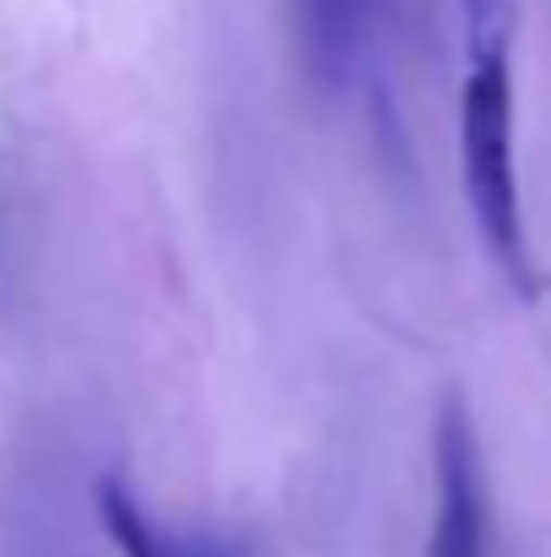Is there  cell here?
Instances as JSON below:
<instances>
[{"label":"cell","mask_w":551,"mask_h":557,"mask_svg":"<svg viewBox=\"0 0 551 557\" xmlns=\"http://www.w3.org/2000/svg\"><path fill=\"white\" fill-rule=\"evenodd\" d=\"M433 466H438V515L427 557H487L492 547V515H487V476H481V449L471 411L449 395L433 428Z\"/></svg>","instance_id":"cell-2"},{"label":"cell","mask_w":551,"mask_h":557,"mask_svg":"<svg viewBox=\"0 0 551 557\" xmlns=\"http://www.w3.org/2000/svg\"><path fill=\"white\" fill-rule=\"evenodd\" d=\"M514 33V0H465V44L476 54H509Z\"/></svg>","instance_id":"cell-4"},{"label":"cell","mask_w":551,"mask_h":557,"mask_svg":"<svg viewBox=\"0 0 551 557\" xmlns=\"http://www.w3.org/2000/svg\"><path fill=\"white\" fill-rule=\"evenodd\" d=\"M98 515H103V531L109 542L125 557H249L243 542L233 536H211V531H163L158 520H147V509L120 487V482H103L98 487Z\"/></svg>","instance_id":"cell-3"},{"label":"cell","mask_w":551,"mask_h":557,"mask_svg":"<svg viewBox=\"0 0 551 557\" xmlns=\"http://www.w3.org/2000/svg\"><path fill=\"white\" fill-rule=\"evenodd\" d=\"M460 169L465 200L481 222L487 249L509 276L530 271L525 249V206L514 174V76L509 54H476L460 87Z\"/></svg>","instance_id":"cell-1"}]
</instances>
